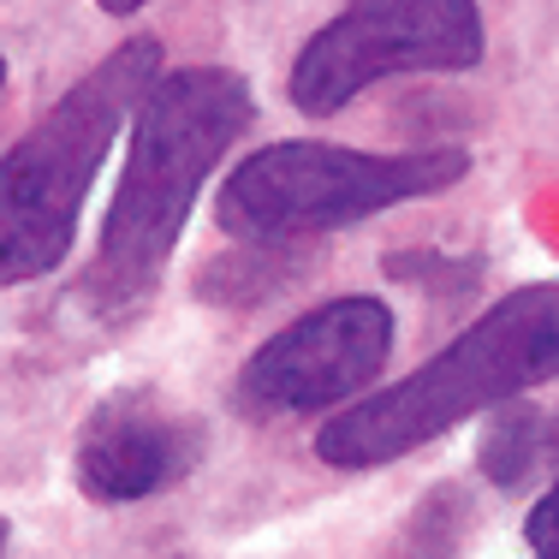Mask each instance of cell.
I'll list each match as a JSON object with an SVG mask.
<instances>
[{"label":"cell","instance_id":"obj_13","mask_svg":"<svg viewBox=\"0 0 559 559\" xmlns=\"http://www.w3.org/2000/svg\"><path fill=\"white\" fill-rule=\"evenodd\" d=\"M554 447H559V417H554Z\"/></svg>","mask_w":559,"mask_h":559},{"label":"cell","instance_id":"obj_3","mask_svg":"<svg viewBox=\"0 0 559 559\" xmlns=\"http://www.w3.org/2000/svg\"><path fill=\"white\" fill-rule=\"evenodd\" d=\"M162 72V43L131 36L24 131L0 162V286L43 280L72 257L78 215L126 114Z\"/></svg>","mask_w":559,"mask_h":559},{"label":"cell","instance_id":"obj_11","mask_svg":"<svg viewBox=\"0 0 559 559\" xmlns=\"http://www.w3.org/2000/svg\"><path fill=\"white\" fill-rule=\"evenodd\" d=\"M102 7H108V12H138L143 0H102Z\"/></svg>","mask_w":559,"mask_h":559},{"label":"cell","instance_id":"obj_10","mask_svg":"<svg viewBox=\"0 0 559 559\" xmlns=\"http://www.w3.org/2000/svg\"><path fill=\"white\" fill-rule=\"evenodd\" d=\"M524 536H530V559H559V483L536 500Z\"/></svg>","mask_w":559,"mask_h":559},{"label":"cell","instance_id":"obj_1","mask_svg":"<svg viewBox=\"0 0 559 559\" xmlns=\"http://www.w3.org/2000/svg\"><path fill=\"white\" fill-rule=\"evenodd\" d=\"M245 126L250 84L226 66H185L143 90L126 173L102 221V250L84 280L96 310L126 316L162 286V269L197 209V191L221 167V155L245 138Z\"/></svg>","mask_w":559,"mask_h":559},{"label":"cell","instance_id":"obj_8","mask_svg":"<svg viewBox=\"0 0 559 559\" xmlns=\"http://www.w3.org/2000/svg\"><path fill=\"white\" fill-rule=\"evenodd\" d=\"M548 452H559L554 447V417H542L536 405H524V399H506L495 429L483 435V471L495 476L500 488H518Z\"/></svg>","mask_w":559,"mask_h":559},{"label":"cell","instance_id":"obj_4","mask_svg":"<svg viewBox=\"0 0 559 559\" xmlns=\"http://www.w3.org/2000/svg\"><path fill=\"white\" fill-rule=\"evenodd\" d=\"M471 162L464 150H345V143H274L245 155L221 185L215 215L245 245H286L304 233L388 215L399 203H423L459 185Z\"/></svg>","mask_w":559,"mask_h":559},{"label":"cell","instance_id":"obj_14","mask_svg":"<svg viewBox=\"0 0 559 559\" xmlns=\"http://www.w3.org/2000/svg\"><path fill=\"white\" fill-rule=\"evenodd\" d=\"M0 90H7V66H0Z\"/></svg>","mask_w":559,"mask_h":559},{"label":"cell","instance_id":"obj_2","mask_svg":"<svg viewBox=\"0 0 559 559\" xmlns=\"http://www.w3.org/2000/svg\"><path fill=\"white\" fill-rule=\"evenodd\" d=\"M559 376V286L506 292L488 316H476L447 352H435L423 369H411L399 388L364 393L345 405L322 435L316 459L340 471L393 464L405 452L429 447L452 423L476 417L488 405L524 399L530 388Z\"/></svg>","mask_w":559,"mask_h":559},{"label":"cell","instance_id":"obj_12","mask_svg":"<svg viewBox=\"0 0 559 559\" xmlns=\"http://www.w3.org/2000/svg\"><path fill=\"white\" fill-rule=\"evenodd\" d=\"M0 554H7V518H0Z\"/></svg>","mask_w":559,"mask_h":559},{"label":"cell","instance_id":"obj_9","mask_svg":"<svg viewBox=\"0 0 559 559\" xmlns=\"http://www.w3.org/2000/svg\"><path fill=\"white\" fill-rule=\"evenodd\" d=\"M452 518H447V500L423 506L417 524H405V536H399V548L388 559H452Z\"/></svg>","mask_w":559,"mask_h":559},{"label":"cell","instance_id":"obj_6","mask_svg":"<svg viewBox=\"0 0 559 559\" xmlns=\"http://www.w3.org/2000/svg\"><path fill=\"white\" fill-rule=\"evenodd\" d=\"M393 352V310L381 298H334L298 316L238 369V405L250 417H310L357 399Z\"/></svg>","mask_w":559,"mask_h":559},{"label":"cell","instance_id":"obj_5","mask_svg":"<svg viewBox=\"0 0 559 559\" xmlns=\"http://www.w3.org/2000/svg\"><path fill=\"white\" fill-rule=\"evenodd\" d=\"M488 48L476 0H352L304 43L292 66V102L304 114H340L381 78L471 72Z\"/></svg>","mask_w":559,"mask_h":559},{"label":"cell","instance_id":"obj_7","mask_svg":"<svg viewBox=\"0 0 559 559\" xmlns=\"http://www.w3.org/2000/svg\"><path fill=\"white\" fill-rule=\"evenodd\" d=\"M197 464L191 423L167 417L155 399H114L96 411L84 447H78V488L90 500H150L173 488Z\"/></svg>","mask_w":559,"mask_h":559}]
</instances>
